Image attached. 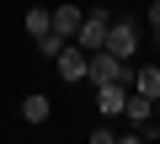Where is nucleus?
<instances>
[{
    "mask_svg": "<svg viewBox=\"0 0 160 144\" xmlns=\"http://www.w3.org/2000/svg\"><path fill=\"white\" fill-rule=\"evenodd\" d=\"M43 32H53V6H32V11H27V37L38 43Z\"/></svg>",
    "mask_w": 160,
    "mask_h": 144,
    "instance_id": "nucleus-8",
    "label": "nucleus"
},
{
    "mask_svg": "<svg viewBox=\"0 0 160 144\" xmlns=\"http://www.w3.org/2000/svg\"><path fill=\"white\" fill-rule=\"evenodd\" d=\"M149 107H155V96H144V91H133V96H128V117H133L139 128L149 123Z\"/></svg>",
    "mask_w": 160,
    "mask_h": 144,
    "instance_id": "nucleus-10",
    "label": "nucleus"
},
{
    "mask_svg": "<svg viewBox=\"0 0 160 144\" xmlns=\"http://www.w3.org/2000/svg\"><path fill=\"white\" fill-rule=\"evenodd\" d=\"M149 27L160 32V0H149Z\"/></svg>",
    "mask_w": 160,
    "mask_h": 144,
    "instance_id": "nucleus-12",
    "label": "nucleus"
},
{
    "mask_svg": "<svg viewBox=\"0 0 160 144\" xmlns=\"http://www.w3.org/2000/svg\"><path fill=\"white\" fill-rule=\"evenodd\" d=\"M64 43H69L64 32H43V37H38V53H48V59H59V53H64Z\"/></svg>",
    "mask_w": 160,
    "mask_h": 144,
    "instance_id": "nucleus-11",
    "label": "nucleus"
},
{
    "mask_svg": "<svg viewBox=\"0 0 160 144\" xmlns=\"http://www.w3.org/2000/svg\"><path fill=\"white\" fill-rule=\"evenodd\" d=\"M128 96H133V91H123V80H107V86H96V107H102V117H118V112H128Z\"/></svg>",
    "mask_w": 160,
    "mask_h": 144,
    "instance_id": "nucleus-5",
    "label": "nucleus"
},
{
    "mask_svg": "<svg viewBox=\"0 0 160 144\" xmlns=\"http://www.w3.org/2000/svg\"><path fill=\"white\" fill-rule=\"evenodd\" d=\"M107 48H112L118 59H133V48H139V22H133V16H118L112 32H107Z\"/></svg>",
    "mask_w": 160,
    "mask_h": 144,
    "instance_id": "nucleus-4",
    "label": "nucleus"
},
{
    "mask_svg": "<svg viewBox=\"0 0 160 144\" xmlns=\"http://www.w3.org/2000/svg\"><path fill=\"white\" fill-rule=\"evenodd\" d=\"M107 80L133 86V64H128V59H118L112 48H96V53H91V86H107Z\"/></svg>",
    "mask_w": 160,
    "mask_h": 144,
    "instance_id": "nucleus-1",
    "label": "nucleus"
},
{
    "mask_svg": "<svg viewBox=\"0 0 160 144\" xmlns=\"http://www.w3.org/2000/svg\"><path fill=\"white\" fill-rule=\"evenodd\" d=\"M48 112H53V102H48L43 91H27V96H22V117H27V123H48Z\"/></svg>",
    "mask_w": 160,
    "mask_h": 144,
    "instance_id": "nucleus-7",
    "label": "nucleus"
},
{
    "mask_svg": "<svg viewBox=\"0 0 160 144\" xmlns=\"http://www.w3.org/2000/svg\"><path fill=\"white\" fill-rule=\"evenodd\" d=\"M155 43H160V32H155Z\"/></svg>",
    "mask_w": 160,
    "mask_h": 144,
    "instance_id": "nucleus-13",
    "label": "nucleus"
},
{
    "mask_svg": "<svg viewBox=\"0 0 160 144\" xmlns=\"http://www.w3.org/2000/svg\"><path fill=\"white\" fill-rule=\"evenodd\" d=\"M133 91H144V96H155V102H160V64L133 69Z\"/></svg>",
    "mask_w": 160,
    "mask_h": 144,
    "instance_id": "nucleus-9",
    "label": "nucleus"
},
{
    "mask_svg": "<svg viewBox=\"0 0 160 144\" xmlns=\"http://www.w3.org/2000/svg\"><path fill=\"white\" fill-rule=\"evenodd\" d=\"M53 6H59V0H53Z\"/></svg>",
    "mask_w": 160,
    "mask_h": 144,
    "instance_id": "nucleus-14",
    "label": "nucleus"
},
{
    "mask_svg": "<svg viewBox=\"0 0 160 144\" xmlns=\"http://www.w3.org/2000/svg\"><path fill=\"white\" fill-rule=\"evenodd\" d=\"M80 22H86V11H75L69 0H59V6H53V32H64L69 43H75V32H80Z\"/></svg>",
    "mask_w": 160,
    "mask_h": 144,
    "instance_id": "nucleus-6",
    "label": "nucleus"
},
{
    "mask_svg": "<svg viewBox=\"0 0 160 144\" xmlns=\"http://www.w3.org/2000/svg\"><path fill=\"white\" fill-rule=\"evenodd\" d=\"M53 64H59V80H91V48H80V43H64Z\"/></svg>",
    "mask_w": 160,
    "mask_h": 144,
    "instance_id": "nucleus-2",
    "label": "nucleus"
},
{
    "mask_svg": "<svg viewBox=\"0 0 160 144\" xmlns=\"http://www.w3.org/2000/svg\"><path fill=\"white\" fill-rule=\"evenodd\" d=\"M107 32H112V22H107V11H86V22H80V32H75V43L80 48H107Z\"/></svg>",
    "mask_w": 160,
    "mask_h": 144,
    "instance_id": "nucleus-3",
    "label": "nucleus"
}]
</instances>
